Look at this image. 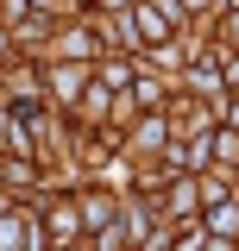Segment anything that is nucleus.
<instances>
[{
  "label": "nucleus",
  "mask_w": 239,
  "mask_h": 251,
  "mask_svg": "<svg viewBox=\"0 0 239 251\" xmlns=\"http://www.w3.org/2000/svg\"><path fill=\"white\" fill-rule=\"evenodd\" d=\"M13 245H19V226L6 220V226H0V251H13Z\"/></svg>",
  "instance_id": "obj_1"
}]
</instances>
